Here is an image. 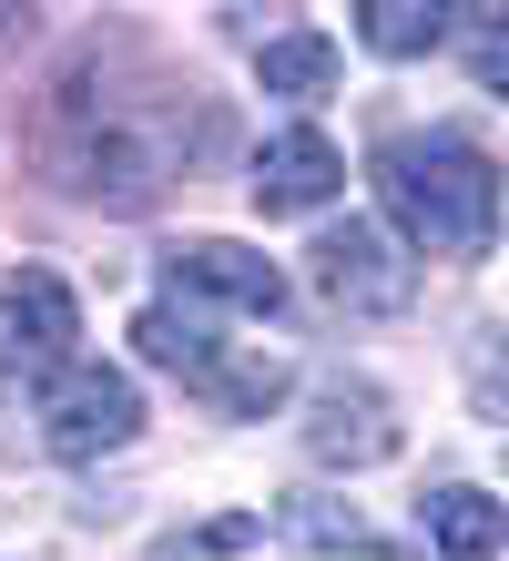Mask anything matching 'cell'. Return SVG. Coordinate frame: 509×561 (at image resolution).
Wrapping results in <instances>:
<instances>
[{
  "label": "cell",
  "instance_id": "cell-15",
  "mask_svg": "<svg viewBox=\"0 0 509 561\" xmlns=\"http://www.w3.org/2000/svg\"><path fill=\"white\" fill-rule=\"evenodd\" d=\"M509 327H479V337H468V378H479V409L489 419H509Z\"/></svg>",
  "mask_w": 509,
  "mask_h": 561
},
{
  "label": "cell",
  "instance_id": "cell-1",
  "mask_svg": "<svg viewBox=\"0 0 509 561\" xmlns=\"http://www.w3.org/2000/svg\"><path fill=\"white\" fill-rule=\"evenodd\" d=\"M378 205L407 245L479 266L499 245V163L468 134H387L378 144Z\"/></svg>",
  "mask_w": 509,
  "mask_h": 561
},
{
  "label": "cell",
  "instance_id": "cell-3",
  "mask_svg": "<svg viewBox=\"0 0 509 561\" xmlns=\"http://www.w3.org/2000/svg\"><path fill=\"white\" fill-rule=\"evenodd\" d=\"M143 439V388L102 357H72L61 378H42V449L51 459H102Z\"/></svg>",
  "mask_w": 509,
  "mask_h": 561
},
{
  "label": "cell",
  "instance_id": "cell-5",
  "mask_svg": "<svg viewBox=\"0 0 509 561\" xmlns=\"http://www.w3.org/2000/svg\"><path fill=\"white\" fill-rule=\"evenodd\" d=\"M72 337H82V296L61 286L51 266L0 276V368H21V378H61V368H72Z\"/></svg>",
  "mask_w": 509,
  "mask_h": 561
},
{
  "label": "cell",
  "instance_id": "cell-11",
  "mask_svg": "<svg viewBox=\"0 0 509 561\" xmlns=\"http://www.w3.org/2000/svg\"><path fill=\"white\" fill-rule=\"evenodd\" d=\"M276 531L296 551H357V561H378V531H367L347 501H316V490H286V501H276Z\"/></svg>",
  "mask_w": 509,
  "mask_h": 561
},
{
  "label": "cell",
  "instance_id": "cell-12",
  "mask_svg": "<svg viewBox=\"0 0 509 561\" xmlns=\"http://www.w3.org/2000/svg\"><path fill=\"white\" fill-rule=\"evenodd\" d=\"M449 11H438V0H367V11H357V42L367 51H387V61H418V51H438V42H449Z\"/></svg>",
  "mask_w": 509,
  "mask_h": 561
},
{
  "label": "cell",
  "instance_id": "cell-13",
  "mask_svg": "<svg viewBox=\"0 0 509 561\" xmlns=\"http://www.w3.org/2000/svg\"><path fill=\"white\" fill-rule=\"evenodd\" d=\"M255 541H265V520H255V511H215V520H194V531H174L153 561H245Z\"/></svg>",
  "mask_w": 509,
  "mask_h": 561
},
{
  "label": "cell",
  "instance_id": "cell-9",
  "mask_svg": "<svg viewBox=\"0 0 509 561\" xmlns=\"http://www.w3.org/2000/svg\"><path fill=\"white\" fill-rule=\"evenodd\" d=\"M418 520H428L438 561H499V541H509V511L489 501V490H428Z\"/></svg>",
  "mask_w": 509,
  "mask_h": 561
},
{
  "label": "cell",
  "instance_id": "cell-14",
  "mask_svg": "<svg viewBox=\"0 0 509 561\" xmlns=\"http://www.w3.org/2000/svg\"><path fill=\"white\" fill-rule=\"evenodd\" d=\"M468 72H479V92L509 103V11H468Z\"/></svg>",
  "mask_w": 509,
  "mask_h": 561
},
{
  "label": "cell",
  "instance_id": "cell-4",
  "mask_svg": "<svg viewBox=\"0 0 509 561\" xmlns=\"http://www.w3.org/2000/svg\"><path fill=\"white\" fill-rule=\"evenodd\" d=\"M305 276H316V296L336 317H397L418 296V255H397L387 225H326L305 245Z\"/></svg>",
  "mask_w": 509,
  "mask_h": 561
},
{
  "label": "cell",
  "instance_id": "cell-2",
  "mask_svg": "<svg viewBox=\"0 0 509 561\" xmlns=\"http://www.w3.org/2000/svg\"><path fill=\"white\" fill-rule=\"evenodd\" d=\"M132 347H143L153 368H174L194 399H215L224 419H265V409L286 399V357H265V347H245V357H234V347H224L194 307H174V296L132 317Z\"/></svg>",
  "mask_w": 509,
  "mask_h": 561
},
{
  "label": "cell",
  "instance_id": "cell-6",
  "mask_svg": "<svg viewBox=\"0 0 509 561\" xmlns=\"http://www.w3.org/2000/svg\"><path fill=\"white\" fill-rule=\"evenodd\" d=\"M305 459H326V470H378L397 459V409L378 378H316V399H305Z\"/></svg>",
  "mask_w": 509,
  "mask_h": 561
},
{
  "label": "cell",
  "instance_id": "cell-10",
  "mask_svg": "<svg viewBox=\"0 0 509 561\" xmlns=\"http://www.w3.org/2000/svg\"><path fill=\"white\" fill-rule=\"evenodd\" d=\"M255 82L286 92V103H326L336 92V42L326 31H276V42L255 51Z\"/></svg>",
  "mask_w": 509,
  "mask_h": 561
},
{
  "label": "cell",
  "instance_id": "cell-7",
  "mask_svg": "<svg viewBox=\"0 0 509 561\" xmlns=\"http://www.w3.org/2000/svg\"><path fill=\"white\" fill-rule=\"evenodd\" d=\"M163 286H174V307H184V296H215V307H234V317H286L276 255H255L234 236H184L174 255H163Z\"/></svg>",
  "mask_w": 509,
  "mask_h": 561
},
{
  "label": "cell",
  "instance_id": "cell-8",
  "mask_svg": "<svg viewBox=\"0 0 509 561\" xmlns=\"http://www.w3.org/2000/svg\"><path fill=\"white\" fill-rule=\"evenodd\" d=\"M245 184H255L265 215H316V205L347 194V153H336L316 123H286V134H265V153H255Z\"/></svg>",
  "mask_w": 509,
  "mask_h": 561
}]
</instances>
